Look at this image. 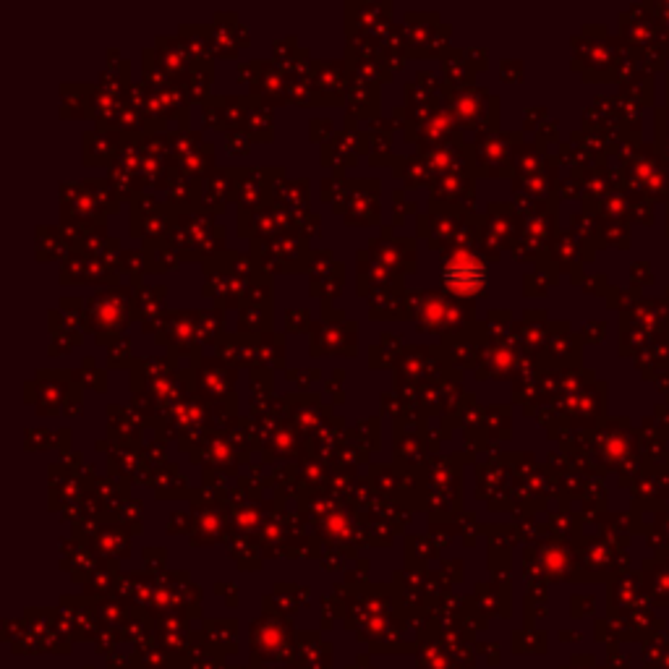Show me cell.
I'll use <instances>...</instances> for the list:
<instances>
[{
    "label": "cell",
    "instance_id": "cell-1",
    "mask_svg": "<svg viewBox=\"0 0 669 669\" xmlns=\"http://www.w3.org/2000/svg\"><path fill=\"white\" fill-rule=\"evenodd\" d=\"M445 280L453 291H458V296H476L487 283V270L474 259H455L453 264H447Z\"/></svg>",
    "mask_w": 669,
    "mask_h": 669
}]
</instances>
